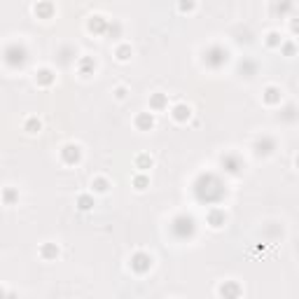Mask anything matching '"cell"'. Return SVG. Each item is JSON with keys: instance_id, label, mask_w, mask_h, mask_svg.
I'll list each match as a JSON object with an SVG mask.
<instances>
[{"instance_id": "obj_1", "label": "cell", "mask_w": 299, "mask_h": 299, "mask_svg": "<svg viewBox=\"0 0 299 299\" xmlns=\"http://www.w3.org/2000/svg\"><path fill=\"white\" fill-rule=\"evenodd\" d=\"M194 196H196V201H201V204H220L222 199H225V185H222V180L217 178L215 173H201L199 178L194 180Z\"/></svg>"}, {"instance_id": "obj_2", "label": "cell", "mask_w": 299, "mask_h": 299, "mask_svg": "<svg viewBox=\"0 0 299 299\" xmlns=\"http://www.w3.org/2000/svg\"><path fill=\"white\" fill-rule=\"evenodd\" d=\"M2 61L10 66V68H24L26 61H28V49L24 45H19V42H10L5 52H2Z\"/></svg>"}, {"instance_id": "obj_3", "label": "cell", "mask_w": 299, "mask_h": 299, "mask_svg": "<svg viewBox=\"0 0 299 299\" xmlns=\"http://www.w3.org/2000/svg\"><path fill=\"white\" fill-rule=\"evenodd\" d=\"M194 231H196V222H194V217L192 215L173 217V222H171V234H173L178 241L192 239V236H194Z\"/></svg>"}, {"instance_id": "obj_4", "label": "cell", "mask_w": 299, "mask_h": 299, "mask_svg": "<svg viewBox=\"0 0 299 299\" xmlns=\"http://www.w3.org/2000/svg\"><path fill=\"white\" fill-rule=\"evenodd\" d=\"M229 61V52L222 45H211V47H206L204 52V63L208 68H213V70H220L225 63Z\"/></svg>"}, {"instance_id": "obj_5", "label": "cell", "mask_w": 299, "mask_h": 299, "mask_svg": "<svg viewBox=\"0 0 299 299\" xmlns=\"http://www.w3.org/2000/svg\"><path fill=\"white\" fill-rule=\"evenodd\" d=\"M220 164H222V168L227 171V173H241V168H243V159H241L236 152H225V155L220 157Z\"/></svg>"}, {"instance_id": "obj_6", "label": "cell", "mask_w": 299, "mask_h": 299, "mask_svg": "<svg viewBox=\"0 0 299 299\" xmlns=\"http://www.w3.org/2000/svg\"><path fill=\"white\" fill-rule=\"evenodd\" d=\"M61 159H63V164H68V166L80 164V159H82V147H80V145H75V143L63 145V150H61Z\"/></svg>"}, {"instance_id": "obj_7", "label": "cell", "mask_w": 299, "mask_h": 299, "mask_svg": "<svg viewBox=\"0 0 299 299\" xmlns=\"http://www.w3.org/2000/svg\"><path fill=\"white\" fill-rule=\"evenodd\" d=\"M129 264H131V269L136 274H147L152 269V257L147 252H136V255H131V262Z\"/></svg>"}, {"instance_id": "obj_8", "label": "cell", "mask_w": 299, "mask_h": 299, "mask_svg": "<svg viewBox=\"0 0 299 299\" xmlns=\"http://www.w3.org/2000/svg\"><path fill=\"white\" fill-rule=\"evenodd\" d=\"M220 295L222 299H239L241 297V285L236 281H225L222 285H220Z\"/></svg>"}, {"instance_id": "obj_9", "label": "cell", "mask_w": 299, "mask_h": 299, "mask_svg": "<svg viewBox=\"0 0 299 299\" xmlns=\"http://www.w3.org/2000/svg\"><path fill=\"white\" fill-rule=\"evenodd\" d=\"M276 150V141L271 138V136H262L257 143H255V152L260 157H266V155H271Z\"/></svg>"}, {"instance_id": "obj_10", "label": "cell", "mask_w": 299, "mask_h": 299, "mask_svg": "<svg viewBox=\"0 0 299 299\" xmlns=\"http://www.w3.org/2000/svg\"><path fill=\"white\" fill-rule=\"evenodd\" d=\"M155 126V115L152 112H141L136 115V129L138 131H150Z\"/></svg>"}, {"instance_id": "obj_11", "label": "cell", "mask_w": 299, "mask_h": 299, "mask_svg": "<svg viewBox=\"0 0 299 299\" xmlns=\"http://www.w3.org/2000/svg\"><path fill=\"white\" fill-rule=\"evenodd\" d=\"M87 26H89V31H91V33L103 35V33H106V28H108V19H103L101 14H94V17L89 19V24Z\"/></svg>"}, {"instance_id": "obj_12", "label": "cell", "mask_w": 299, "mask_h": 299, "mask_svg": "<svg viewBox=\"0 0 299 299\" xmlns=\"http://www.w3.org/2000/svg\"><path fill=\"white\" fill-rule=\"evenodd\" d=\"M54 80H56V75H54L52 68H40V70L35 72V82L40 84V87H52Z\"/></svg>"}, {"instance_id": "obj_13", "label": "cell", "mask_w": 299, "mask_h": 299, "mask_svg": "<svg viewBox=\"0 0 299 299\" xmlns=\"http://www.w3.org/2000/svg\"><path fill=\"white\" fill-rule=\"evenodd\" d=\"M262 98H264V103H266V106H278L283 96H281V89H278V87H266V89H264V94H262Z\"/></svg>"}, {"instance_id": "obj_14", "label": "cell", "mask_w": 299, "mask_h": 299, "mask_svg": "<svg viewBox=\"0 0 299 299\" xmlns=\"http://www.w3.org/2000/svg\"><path fill=\"white\" fill-rule=\"evenodd\" d=\"M171 115H173V120H176V122H180V124H182V122H187L192 117V108H190V106H185V103H178L176 108L171 110Z\"/></svg>"}, {"instance_id": "obj_15", "label": "cell", "mask_w": 299, "mask_h": 299, "mask_svg": "<svg viewBox=\"0 0 299 299\" xmlns=\"http://www.w3.org/2000/svg\"><path fill=\"white\" fill-rule=\"evenodd\" d=\"M227 222V215H225V211H220V208H213L211 213H208V225L213 229H220L222 225Z\"/></svg>"}, {"instance_id": "obj_16", "label": "cell", "mask_w": 299, "mask_h": 299, "mask_svg": "<svg viewBox=\"0 0 299 299\" xmlns=\"http://www.w3.org/2000/svg\"><path fill=\"white\" fill-rule=\"evenodd\" d=\"M77 68H80V72H82V75H94L96 61L91 59V56H82V59L77 61Z\"/></svg>"}, {"instance_id": "obj_17", "label": "cell", "mask_w": 299, "mask_h": 299, "mask_svg": "<svg viewBox=\"0 0 299 299\" xmlns=\"http://www.w3.org/2000/svg\"><path fill=\"white\" fill-rule=\"evenodd\" d=\"M40 257H42V260H56V257H59V248H56V243H42V248H40Z\"/></svg>"}, {"instance_id": "obj_18", "label": "cell", "mask_w": 299, "mask_h": 299, "mask_svg": "<svg viewBox=\"0 0 299 299\" xmlns=\"http://www.w3.org/2000/svg\"><path fill=\"white\" fill-rule=\"evenodd\" d=\"M166 106H168L166 94H152V98H150V110H164Z\"/></svg>"}, {"instance_id": "obj_19", "label": "cell", "mask_w": 299, "mask_h": 299, "mask_svg": "<svg viewBox=\"0 0 299 299\" xmlns=\"http://www.w3.org/2000/svg\"><path fill=\"white\" fill-rule=\"evenodd\" d=\"M35 14L40 17V19H49V17L54 14V5H52V2H37Z\"/></svg>"}, {"instance_id": "obj_20", "label": "cell", "mask_w": 299, "mask_h": 299, "mask_svg": "<svg viewBox=\"0 0 299 299\" xmlns=\"http://www.w3.org/2000/svg\"><path fill=\"white\" fill-rule=\"evenodd\" d=\"M239 72L243 75V77H252L255 72H257V63L255 61H241V66H239Z\"/></svg>"}, {"instance_id": "obj_21", "label": "cell", "mask_w": 299, "mask_h": 299, "mask_svg": "<svg viewBox=\"0 0 299 299\" xmlns=\"http://www.w3.org/2000/svg\"><path fill=\"white\" fill-rule=\"evenodd\" d=\"M94 196H91V194H80V196H77V208H80V211H91V208H94Z\"/></svg>"}, {"instance_id": "obj_22", "label": "cell", "mask_w": 299, "mask_h": 299, "mask_svg": "<svg viewBox=\"0 0 299 299\" xmlns=\"http://www.w3.org/2000/svg\"><path fill=\"white\" fill-rule=\"evenodd\" d=\"M115 56L120 61H129L131 59V45H120V47L115 49Z\"/></svg>"}, {"instance_id": "obj_23", "label": "cell", "mask_w": 299, "mask_h": 299, "mask_svg": "<svg viewBox=\"0 0 299 299\" xmlns=\"http://www.w3.org/2000/svg\"><path fill=\"white\" fill-rule=\"evenodd\" d=\"M40 129H42V122L37 117H28L26 120V131L28 133H40Z\"/></svg>"}, {"instance_id": "obj_24", "label": "cell", "mask_w": 299, "mask_h": 299, "mask_svg": "<svg viewBox=\"0 0 299 299\" xmlns=\"http://www.w3.org/2000/svg\"><path fill=\"white\" fill-rule=\"evenodd\" d=\"M133 187H136L138 192L147 190V187H150V178H147V176H143V173H141V176H136V178H133Z\"/></svg>"}, {"instance_id": "obj_25", "label": "cell", "mask_w": 299, "mask_h": 299, "mask_svg": "<svg viewBox=\"0 0 299 299\" xmlns=\"http://www.w3.org/2000/svg\"><path fill=\"white\" fill-rule=\"evenodd\" d=\"M91 187H94V192H98V194H103V192H108L110 182L106 178H94V182H91Z\"/></svg>"}, {"instance_id": "obj_26", "label": "cell", "mask_w": 299, "mask_h": 299, "mask_svg": "<svg viewBox=\"0 0 299 299\" xmlns=\"http://www.w3.org/2000/svg\"><path fill=\"white\" fill-rule=\"evenodd\" d=\"M0 199H2L5 204H14V201L19 199V194H17V190H12V187H7V190H5V192H2V194H0Z\"/></svg>"}, {"instance_id": "obj_27", "label": "cell", "mask_w": 299, "mask_h": 299, "mask_svg": "<svg viewBox=\"0 0 299 299\" xmlns=\"http://www.w3.org/2000/svg\"><path fill=\"white\" fill-rule=\"evenodd\" d=\"M136 166L141 168V171L150 168V166H152V157H150V155H138V157H136Z\"/></svg>"}, {"instance_id": "obj_28", "label": "cell", "mask_w": 299, "mask_h": 299, "mask_svg": "<svg viewBox=\"0 0 299 299\" xmlns=\"http://www.w3.org/2000/svg\"><path fill=\"white\" fill-rule=\"evenodd\" d=\"M266 45H269V47H278V45H283V40H281L278 33H269V35H266Z\"/></svg>"}, {"instance_id": "obj_29", "label": "cell", "mask_w": 299, "mask_h": 299, "mask_svg": "<svg viewBox=\"0 0 299 299\" xmlns=\"http://www.w3.org/2000/svg\"><path fill=\"white\" fill-rule=\"evenodd\" d=\"M106 33H108V35H112V37H117L122 33V26L117 24V21H115V24H108V28H106Z\"/></svg>"}, {"instance_id": "obj_30", "label": "cell", "mask_w": 299, "mask_h": 299, "mask_svg": "<svg viewBox=\"0 0 299 299\" xmlns=\"http://www.w3.org/2000/svg\"><path fill=\"white\" fill-rule=\"evenodd\" d=\"M180 10L187 12V10H194V2H180Z\"/></svg>"}, {"instance_id": "obj_31", "label": "cell", "mask_w": 299, "mask_h": 299, "mask_svg": "<svg viewBox=\"0 0 299 299\" xmlns=\"http://www.w3.org/2000/svg\"><path fill=\"white\" fill-rule=\"evenodd\" d=\"M115 96H117V98H124V96H126V89H124V87H117V89H115Z\"/></svg>"}, {"instance_id": "obj_32", "label": "cell", "mask_w": 299, "mask_h": 299, "mask_svg": "<svg viewBox=\"0 0 299 299\" xmlns=\"http://www.w3.org/2000/svg\"><path fill=\"white\" fill-rule=\"evenodd\" d=\"M283 49H285V54H292V52H295V47H292V45H285Z\"/></svg>"}, {"instance_id": "obj_33", "label": "cell", "mask_w": 299, "mask_h": 299, "mask_svg": "<svg viewBox=\"0 0 299 299\" xmlns=\"http://www.w3.org/2000/svg\"><path fill=\"white\" fill-rule=\"evenodd\" d=\"M5 299H19V297H17L14 292H7V295H5Z\"/></svg>"}, {"instance_id": "obj_34", "label": "cell", "mask_w": 299, "mask_h": 299, "mask_svg": "<svg viewBox=\"0 0 299 299\" xmlns=\"http://www.w3.org/2000/svg\"><path fill=\"white\" fill-rule=\"evenodd\" d=\"M5 295H7V292H5V290L0 287V299H5Z\"/></svg>"}]
</instances>
